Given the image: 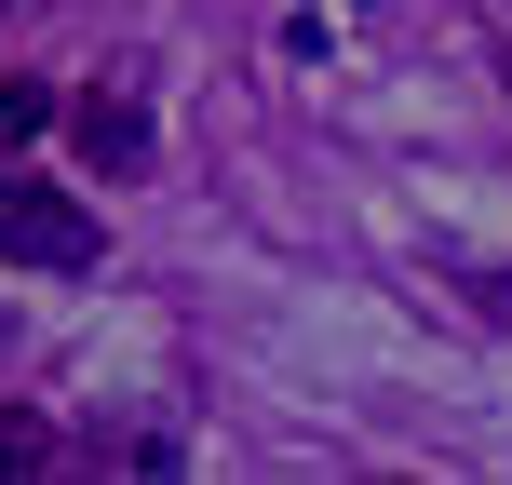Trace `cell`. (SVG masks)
Here are the masks:
<instances>
[{
    "instance_id": "6da1fadb",
    "label": "cell",
    "mask_w": 512,
    "mask_h": 485,
    "mask_svg": "<svg viewBox=\"0 0 512 485\" xmlns=\"http://www.w3.org/2000/svg\"><path fill=\"white\" fill-rule=\"evenodd\" d=\"M0 256L14 270H95V203H68L41 176H0Z\"/></svg>"
},
{
    "instance_id": "7a4b0ae2",
    "label": "cell",
    "mask_w": 512,
    "mask_h": 485,
    "mask_svg": "<svg viewBox=\"0 0 512 485\" xmlns=\"http://www.w3.org/2000/svg\"><path fill=\"white\" fill-rule=\"evenodd\" d=\"M68 135H81V162H95V176H135V162H149V108L135 95H68Z\"/></svg>"
},
{
    "instance_id": "3957f363",
    "label": "cell",
    "mask_w": 512,
    "mask_h": 485,
    "mask_svg": "<svg viewBox=\"0 0 512 485\" xmlns=\"http://www.w3.org/2000/svg\"><path fill=\"white\" fill-rule=\"evenodd\" d=\"M54 122H68L54 81H0V149H27V135H54Z\"/></svg>"
},
{
    "instance_id": "277c9868",
    "label": "cell",
    "mask_w": 512,
    "mask_h": 485,
    "mask_svg": "<svg viewBox=\"0 0 512 485\" xmlns=\"http://www.w3.org/2000/svg\"><path fill=\"white\" fill-rule=\"evenodd\" d=\"M486 68H499V95H512V41H499V54H486Z\"/></svg>"
}]
</instances>
